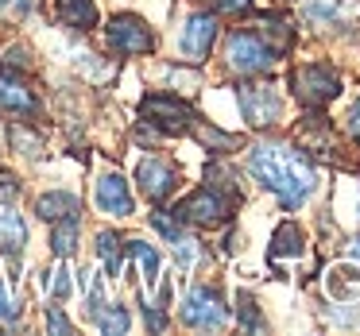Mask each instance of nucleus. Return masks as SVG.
<instances>
[{
	"instance_id": "f257e3e1",
	"label": "nucleus",
	"mask_w": 360,
	"mask_h": 336,
	"mask_svg": "<svg viewBox=\"0 0 360 336\" xmlns=\"http://www.w3.org/2000/svg\"><path fill=\"white\" fill-rule=\"evenodd\" d=\"M248 170L259 186H267L271 194H279V201L287 209L302 205L314 194V166L298 155L295 147H275V143H259L248 155Z\"/></svg>"
},
{
	"instance_id": "f03ea898",
	"label": "nucleus",
	"mask_w": 360,
	"mask_h": 336,
	"mask_svg": "<svg viewBox=\"0 0 360 336\" xmlns=\"http://www.w3.org/2000/svg\"><path fill=\"white\" fill-rule=\"evenodd\" d=\"M236 201H240V194H221V186H205V189H198V194H190L174 213H179V220L213 228V224H221V220L233 213Z\"/></svg>"
},
{
	"instance_id": "7ed1b4c3",
	"label": "nucleus",
	"mask_w": 360,
	"mask_h": 336,
	"mask_svg": "<svg viewBox=\"0 0 360 336\" xmlns=\"http://www.w3.org/2000/svg\"><path fill=\"white\" fill-rule=\"evenodd\" d=\"M225 58L236 74H264L275 62V47L252 32H233L225 39Z\"/></svg>"
},
{
	"instance_id": "20e7f679",
	"label": "nucleus",
	"mask_w": 360,
	"mask_h": 336,
	"mask_svg": "<svg viewBox=\"0 0 360 336\" xmlns=\"http://www.w3.org/2000/svg\"><path fill=\"white\" fill-rule=\"evenodd\" d=\"M290 89H295V97H298L302 105L318 109V105L333 101V97L341 93V78H337L329 66L310 62V66H298V70L290 74Z\"/></svg>"
},
{
	"instance_id": "39448f33",
	"label": "nucleus",
	"mask_w": 360,
	"mask_h": 336,
	"mask_svg": "<svg viewBox=\"0 0 360 336\" xmlns=\"http://www.w3.org/2000/svg\"><path fill=\"white\" fill-rule=\"evenodd\" d=\"M140 116L148 120L151 128L167 132V135H179V132H186V128L194 124L190 105H182L179 97H171V93H148L140 101Z\"/></svg>"
},
{
	"instance_id": "423d86ee",
	"label": "nucleus",
	"mask_w": 360,
	"mask_h": 336,
	"mask_svg": "<svg viewBox=\"0 0 360 336\" xmlns=\"http://www.w3.org/2000/svg\"><path fill=\"white\" fill-rule=\"evenodd\" d=\"M182 321L190 328H221L229 321V305L217 294V286H194L182 305Z\"/></svg>"
},
{
	"instance_id": "0eeeda50",
	"label": "nucleus",
	"mask_w": 360,
	"mask_h": 336,
	"mask_svg": "<svg viewBox=\"0 0 360 336\" xmlns=\"http://www.w3.org/2000/svg\"><path fill=\"white\" fill-rule=\"evenodd\" d=\"M236 101H240V112L252 128H271L283 116L279 93L267 86H236Z\"/></svg>"
},
{
	"instance_id": "6e6552de",
	"label": "nucleus",
	"mask_w": 360,
	"mask_h": 336,
	"mask_svg": "<svg viewBox=\"0 0 360 336\" xmlns=\"http://www.w3.org/2000/svg\"><path fill=\"white\" fill-rule=\"evenodd\" d=\"M109 47L120 51V55H148V51L155 47V39H151L148 24H143L140 16H112Z\"/></svg>"
},
{
	"instance_id": "1a4fd4ad",
	"label": "nucleus",
	"mask_w": 360,
	"mask_h": 336,
	"mask_svg": "<svg viewBox=\"0 0 360 336\" xmlns=\"http://www.w3.org/2000/svg\"><path fill=\"white\" fill-rule=\"evenodd\" d=\"M136 182H140V189L151 197V201H163V197L174 194V186H179V170H174L167 159H140V166H136Z\"/></svg>"
},
{
	"instance_id": "9d476101",
	"label": "nucleus",
	"mask_w": 360,
	"mask_h": 336,
	"mask_svg": "<svg viewBox=\"0 0 360 336\" xmlns=\"http://www.w3.org/2000/svg\"><path fill=\"white\" fill-rule=\"evenodd\" d=\"M39 109V101H35V93L24 86V81L16 78V74L0 70V112H16V116H32V112Z\"/></svg>"
},
{
	"instance_id": "9b49d317",
	"label": "nucleus",
	"mask_w": 360,
	"mask_h": 336,
	"mask_svg": "<svg viewBox=\"0 0 360 336\" xmlns=\"http://www.w3.org/2000/svg\"><path fill=\"white\" fill-rule=\"evenodd\" d=\"M213 39H217V20L205 16V12H198V16H190L186 32H182V55L186 58H205L213 47Z\"/></svg>"
},
{
	"instance_id": "f8f14e48",
	"label": "nucleus",
	"mask_w": 360,
	"mask_h": 336,
	"mask_svg": "<svg viewBox=\"0 0 360 336\" xmlns=\"http://www.w3.org/2000/svg\"><path fill=\"white\" fill-rule=\"evenodd\" d=\"M97 209L112 213V217H132V194H128V182L120 174H105L97 182Z\"/></svg>"
},
{
	"instance_id": "ddd939ff",
	"label": "nucleus",
	"mask_w": 360,
	"mask_h": 336,
	"mask_svg": "<svg viewBox=\"0 0 360 336\" xmlns=\"http://www.w3.org/2000/svg\"><path fill=\"white\" fill-rule=\"evenodd\" d=\"M24 240H27V228L20 220V213L8 201H0V251L16 255V251H24Z\"/></svg>"
},
{
	"instance_id": "4468645a",
	"label": "nucleus",
	"mask_w": 360,
	"mask_h": 336,
	"mask_svg": "<svg viewBox=\"0 0 360 336\" xmlns=\"http://www.w3.org/2000/svg\"><path fill=\"white\" fill-rule=\"evenodd\" d=\"M58 4V20L70 27H78V32H86V27L97 24V8L94 0H55Z\"/></svg>"
},
{
	"instance_id": "2eb2a0df",
	"label": "nucleus",
	"mask_w": 360,
	"mask_h": 336,
	"mask_svg": "<svg viewBox=\"0 0 360 336\" xmlns=\"http://www.w3.org/2000/svg\"><path fill=\"white\" fill-rule=\"evenodd\" d=\"M78 197L74 194H43L39 201H35V213H39L43 220H63V217H78Z\"/></svg>"
},
{
	"instance_id": "dca6fc26",
	"label": "nucleus",
	"mask_w": 360,
	"mask_h": 336,
	"mask_svg": "<svg viewBox=\"0 0 360 336\" xmlns=\"http://www.w3.org/2000/svg\"><path fill=\"white\" fill-rule=\"evenodd\" d=\"M55 236H51V248H55V255L58 259H66V255H74V248H78V217H63V220H55Z\"/></svg>"
},
{
	"instance_id": "f3484780",
	"label": "nucleus",
	"mask_w": 360,
	"mask_h": 336,
	"mask_svg": "<svg viewBox=\"0 0 360 336\" xmlns=\"http://www.w3.org/2000/svg\"><path fill=\"white\" fill-rule=\"evenodd\" d=\"M302 228L295 224V220H287V224H279V232H275L271 240V255H298L302 251Z\"/></svg>"
},
{
	"instance_id": "a211bd4d",
	"label": "nucleus",
	"mask_w": 360,
	"mask_h": 336,
	"mask_svg": "<svg viewBox=\"0 0 360 336\" xmlns=\"http://www.w3.org/2000/svg\"><path fill=\"white\" fill-rule=\"evenodd\" d=\"M97 255L105 259V271L120 274V255H124V240L117 232H97Z\"/></svg>"
},
{
	"instance_id": "6ab92c4d",
	"label": "nucleus",
	"mask_w": 360,
	"mask_h": 336,
	"mask_svg": "<svg viewBox=\"0 0 360 336\" xmlns=\"http://www.w3.org/2000/svg\"><path fill=\"white\" fill-rule=\"evenodd\" d=\"M94 321H97L101 332H128V325H132L128 309H120V305H101V309L94 313Z\"/></svg>"
},
{
	"instance_id": "aec40b11",
	"label": "nucleus",
	"mask_w": 360,
	"mask_h": 336,
	"mask_svg": "<svg viewBox=\"0 0 360 336\" xmlns=\"http://www.w3.org/2000/svg\"><path fill=\"white\" fill-rule=\"evenodd\" d=\"M124 248L136 255V263H140V271H143V282H155V274H159V255H155V248H151V243H143V240H128Z\"/></svg>"
},
{
	"instance_id": "412c9836",
	"label": "nucleus",
	"mask_w": 360,
	"mask_h": 336,
	"mask_svg": "<svg viewBox=\"0 0 360 336\" xmlns=\"http://www.w3.org/2000/svg\"><path fill=\"white\" fill-rule=\"evenodd\" d=\"M310 20H321V24H337V20L349 16V4L345 0H314L310 8H306Z\"/></svg>"
},
{
	"instance_id": "4be33fe9",
	"label": "nucleus",
	"mask_w": 360,
	"mask_h": 336,
	"mask_svg": "<svg viewBox=\"0 0 360 336\" xmlns=\"http://www.w3.org/2000/svg\"><path fill=\"white\" fill-rule=\"evenodd\" d=\"M151 224H155V228H159V232H163V236H167V240H171V243H174V240H179V236H182V228H179V217L171 220V217H167L163 209H159V213H151Z\"/></svg>"
},
{
	"instance_id": "5701e85b",
	"label": "nucleus",
	"mask_w": 360,
	"mask_h": 336,
	"mask_svg": "<svg viewBox=\"0 0 360 336\" xmlns=\"http://www.w3.org/2000/svg\"><path fill=\"white\" fill-rule=\"evenodd\" d=\"M16 317H20V302L8 294V286L0 278V321H16Z\"/></svg>"
},
{
	"instance_id": "b1692460",
	"label": "nucleus",
	"mask_w": 360,
	"mask_h": 336,
	"mask_svg": "<svg viewBox=\"0 0 360 336\" xmlns=\"http://www.w3.org/2000/svg\"><path fill=\"white\" fill-rule=\"evenodd\" d=\"M55 278H47V286H51V294L55 297H70V290H74V278L66 271H51Z\"/></svg>"
},
{
	"instance_id": "393cba45",
	"label": "nucleus",
	"mask_w": 360,
	"mask_h": 336,
	"mask_svg": "<svg viewBox=\"0 0 360 336\" xmlns=\"http://www.w3.org/2000/svg\"><path fill=\"white\" fill-rule=\"evenodd\" d=\"M32 4L35 0H0V16H27V12H32Z\"/></svg>"
},
{
	"instance_id": "a878e982",
	"label": "nucleus",
	"mask_w": 360,
	"mask_h": 336,
	"mask_svg": "<svg viewBox=\"0 0 360 336\" xmlns=\"http://www.w3.org/2000/svg\"><path fill=\"white\" fill-rule=\"evenodd\" d=\"M47 328H51V332H70V321L63 317L58 305H51V309H47Z\"/></svg>"
},
{
	"instance_id": "bb28decb",
	"label": "nucleus",
	"mask_w": 360,
	"mask_h": 336,
	"mask_svg": "<svg viewBox=\"0 0 360 336\" xmlns=\"http://www.w3.org/2000/svg\"><path fill=\"white\" fill-rule=\"evenodd\" d=\"M248 4H252V0H217V8H221V12H244Z\"/></svg>"
},
{
	"instance_id": "cd10ccee",
	"label": "nucleus",
	"mask_w": 360,
	"mask_h": 336,
	"mask_svg": "<svg viewBox=\"0 0 360 336\" xmlns=\"http://www.w3.org/2000/svg\"><path fill=\"white\" fill-rule=\"evenodd\" d=\"M349 132H352V135H356V140H360V101H356V109L349 112Z\"/></svg>"
},
{
	"instance_id": "c85d7f7f",
	"label": "nucleus",
	"mask_w": 360,
	"mask_h": 336,
	"mask_svg": "<svg viewBox=\"0 0 360 336\" xmlns=\"http://www.w3.org/2000/svg\"><path fill=\"white\" fill-rule=\"evenodd\" d=\"M352 255H356V259H360V236H356V248H352Z\"/></svg>"
}]
</instances>
